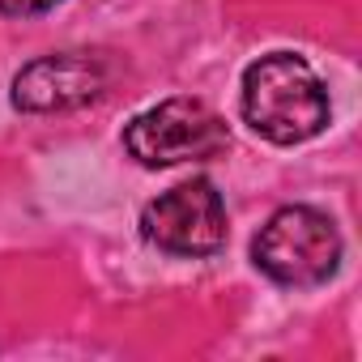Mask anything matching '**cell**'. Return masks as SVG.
Segmentation results:
<instances>
[{"mask_svg":"<svg viewBox=\"0 0 362 362\" xmlns=\"http://www.w3.org/2000/svg\"><path fill=\"white\" fill-rule=\"evenodd\" d=\"M239 103H243V119L252 124V132H260L273 145L311 141L324 132L332 115L320 73L294 52H273L247 64Z\"/></svg>","mask_w":362,"mask_h":362,"instance_id":"6da1fadb","label":"cell"},{"mask_svg":"<svg viewBox=\"0 0 362 362\" xmlns=\"http://www.w3.org/2000/svg\"><path fill=\"white\" fill-rule=\"evenodd\" d=\"M252 260L277 286H324L341 264V230L332 226L328 214L311 205H286L260 226Z\"/></svg>","mask_w":362,"mask_h":362,"instance_id":"7a4b0ae2","label":"cell"},{"mask_svg":"<svg viewBox=\"0 0 362 362\" xmlns=\"http://www.w3.org/2000/svg\"><path fill=\"white\" fill-rule=\"evenodd\" d=\"M230 145L226 119L201 103V98H166L149 111H141L124 128V149L141 166H179L201 162Z\"/></svg>","mask_w":362,"mask_h":362,"instance_id":"3957f363","label":"cell"},{"mask_svg":"<svg viewBox=\"0 0 362 362\" xmlns=\"http://www.w3.org/2000/svg\"><path fill=\"white\" fill-rule=\"evenodd\" d=\"M141 235L166 256H218L226 247V205L209 179H192V184H179L145 205Z\"/></svg>","mask_w":362,"mask_h":362,"instance_id":"277c9868","label":"cell"},{"mask_svg":"<svg viewBox=\"0 0 362 362\" xmlns=\"http://www.w3.org/2000/svg\"><path fill=\"white\" fill-rule=\"evenodd\" d=\"M107 90V64L90 52H56L30 60L13 77V107L26 115H52V111H73Z\"/></svg>","mask_w":362,"mask_h":362,"instance_id":"5b68a950","label":"cell"},{"mask_svg":"<svg viewBox=\"0 0 362 362\" xmlns=\"http://www.w3.org/2000/svg\"><path fill=\"white\" fill-rule=\"evenodd\" d=\"M60 0H0V13L5 18H39V13H52Z\"/></svg>","mask_w":362,"mask_h":362,"instance_id":"8992f818","label":"cell"}]
</instances>
